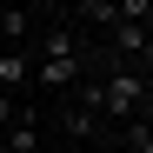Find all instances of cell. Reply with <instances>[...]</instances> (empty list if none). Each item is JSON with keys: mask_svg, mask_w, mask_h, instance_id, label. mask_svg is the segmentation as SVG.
Here are the masks:
<instances>
[{"mask_svg": "<svg viewBox=\"0 0 153 153\" xmlns=\"http://www.w3.org/2000/svg\"><path fill=\"white\" fill-rule=\"evenodd\" d=\"M113 27H153V0H113Z\"/></svg>", "mask_w": 153, "mask_h": 153, "instance_id": "obj_6", "label": "cell"}, {"mask_svg": "<svg viewBox=\"0 0 153 153\" xmlns=\"http://www.w3.org/2000/svg\"><path fill=\"white\" fill-rule=\"evenodd\" d=\"M67 133H73V140H93V133H100V113H93V107H67Z\"/></svg>", "mask_w": 153, "mask_h": 153, "instance_id": "obj_7", "label": "cell"}, {"mask_svg": "<svg viewBox=\"0 0 153 153\" xmlns=\"http://www.w3.org/2000/svg\"><path fill=\"white\" fill-rule=\"evenodd\" d=\"M80 53H87V47L73 40V20H67V27H47L33 40V60H80Z\"/></svg>", "mask_w": 153, "mask_h": 153, "instance_id": "obj_2", "label": "cell"}, {"mask_svg": "<svg viewBox=\"0 0 153 153\" xmlns=\"http://www.w3.org/2000/svg\"><path fill=\"white\" fill-rule=\"evenodd\" d=\"M146 100H153V93H146V73H140V67H113V73H100V120H120V126H126Z\"/></svg>", "mask_w": 153, "mask_h": 153, "instance_id": "obj_1", "label": "cell"}, {"mask_svg": "<svg viewBox=\"0 0 153 153\" xmlns=\"http://www.w3.org/2000/svg\"><path fill=\"white\" fill-rule=\"evenodd\" d=\"M27 80H33V53L27 47H0V93H13Z\"/></svg>", "mask_w": 153, "mask_h": 153, "instance_id": "obj_3", "label": "cell"}, {"mask_svg": "<svg viewBox=\"0 0 153 153\" xmlns=\"http://www.w3.org/2000/svg\"><path fill=\"white\" fill-rule=\"evenodd\" d=\"M126 126H140V133H153V100H146V107H140L133 120H126Z\"/></svg>", "mask_w": 153, "mask_h": 153, "instance_id": "obj_9", "label": "cell"}, {"mask_svg": "<svg viewBox=\"0 0 153 153\" xmlns=\"http://www.w3.org/2000/svg\"><path fill=\"white\" fill-rule=\"evenodd\" d=\"M0 153H40V126H33L27 113H20V120L7 126V133H0Z\"/></svg>", "mask_w": 153, "mask_h": 153, "instance_id": "obj_5", "label": "cell"}, {"mask_svg": "<svg viewBox=\"0 0 153 153\" xmlns=\"http://www.w3.org/2000/svg\"><path fill=\"white\" fill-rule=\"evenodd\" d=\"M13 120H20V113H13V93H0V133H7Z\"/></svg>", "mask_w": 153, "mask_h": 153, "instance_id": "obj_8", "label": "cell"}, {"mask_svg": "<svg viewBox=\"0 0 153 153\" xmlns=\"http://www.w3.org/2000/svg\"><path fill=\"white\" fill-rule=\"evenodd\" d=\"M27 33H33V13L20 0H7L0 7V47H27Z\"/></svg>", "mask_w": 153, "mask_h": 153, "instance_id": "obj_4", "label": "cell"}]
</instances>
